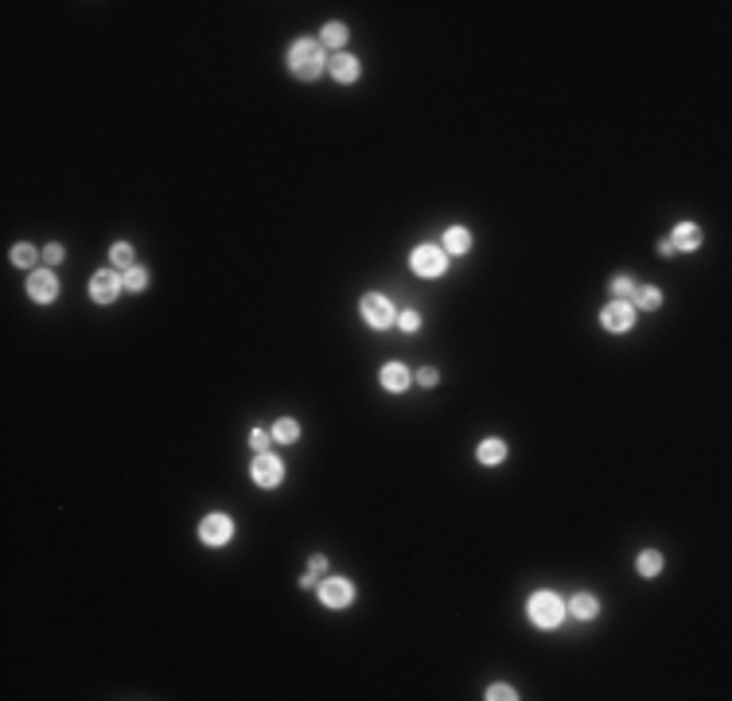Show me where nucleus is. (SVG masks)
<instances>
[{
  "label": "nucleus",
  "mask_w": 732,
  "mask_h": 701,
  "mask_svg": "<svg viewBox=\"0 0 732 701\" xmlns=\"http://www.w3.org/2000/svg\"><path fill=\"white\" fill-rule=\"evenodd\" d=\"M273 437H277L281 444H293V440L300 437V425H296L293 417H285V421H277V425H273Z\"/></svg>",
  "instance_id": "19"
},
{
  "label": "nucleus",
  "mask_w": 732,
  "mask_h": 701,
  "mask_svg": "<svg viewBox=\"0 0 732 701\" xmlns=\"http://www.w3.org/2000/svg\"><path fill=\"white\" fill-rule=\"evenodd\" d=\"M397 323H402V331H417V328H421V316L413 312V308H405V312L397 316Z\"/></svg>",
  "instance_id": "25"
},
{
  "label": "nucleus",
  "mask_w": 732,
  "mask_h": 701,
  "mask_svg": "<svg viewBox=\"0 0 732 701\" xmlns=\"http://www.w3.org/2000/svg\"><path fill=\"white\" fill-rule=\"evenodd\" d=\"M596 612H600V604H596V596H589V592L569 600V616H577V619H592Z\"/></svg>",
  "instance_id": "14"
},
{
  "label": "nucleus",
  "mask_w": 732,
  "mask_h": 701,
  "mask_svg": "<svg viewBox=\"0 0 732 701\" xmlns=\"http://www.w3.org/2000/svg\"><path fill=\"white\" fill-rule=\"evenodd\" d=\"M359 312H362V320L371 323V328H390V323L397 320L394 316V304H390L386 296H378V292H371V296H362V304H359Z\"/></svg>",
  "instance_id": "4"
},
{
  "label": "nucleus",
  "mask_w": 732,
  "mask_h": 701,
  "mask_svg": "<svg viewBox=\"0 0 732 701\" xmlns=\"http://www.w3.org/2000/svg\"><path fill=\"white\" fill-rule=\"evenodd\" d=\"M250 444L257 448V452H265V448H269V432H265V429H253L250 432Z\"/></svg>",
  "instance_id": "27"
},
{
  "label": "nucleus",
  "mask_w": 732,
  "mask_h": 701,
  "mask_svg": "<svg viewBox=\"0 0 732 701\" xmlns=\"http://www.w3.org/2000/svg\"><path fill=\"white\" fill-rule=\"evenodd\" d=\"M199 538L207 541V546H226L230 538H234V522H230V515H207L199 526Z\"/></svg>",
  "instance_id": "5"
},
{
  "label": "nucleus",
  "mask_w": 732,
  "mask_h": 701,
  "mask_svg": "<svg viewBox=\"0 0 732 701\" xmlns=\"http://www.w3.org/2000/svg\"><path fill=\"white\" fill-rule=\"evenodd\" d=\"M670 245H674V250H698V245H701V230H698V222H678V226H674Z\"/></svg>",
  "instance_id": "11"
},
{
  "label": "nucleus",
  "mask_w": 732,
  "mask_h": 701,
  "mask_svg": "<svg viewBox=\"0 0 732 701\" xmlns=\"http://www.w3.org/2000/svg\"><path fill=\"white\" fill-rule=\"evenodd\" d=\"M511 697H518V693H514L511 686H503V682H499V686H491V690H487V701H511Z\"/></svg>",
  "instance_id": "26"
},
{
  "label": "nucleus",
  "mask_w": 732,
  "mask_h": 701,
  "mask_svg": "<svg viewBox=\"0 0 732 701\" xmlns=\"http://www.w3.org/2000/svg\"><path fill=\"white\" fill-rule=\"evenodd\" d=\"M117 288H125V281H117V273H113V269L94 273V281H90V296L98 300V304H110L113 296H117Z\"/></svg>",
  "instance_id": "10"
},
{
  "label": "nucleus",
  "mask_w": 732,
  "mask_h": 701,
  "mask_svg": "<svg viewBox=\"0 0 732 701\" xmlns=\"http://www.w3.org/2000/svg\"><path fill=\"white\" fill-rule=\"evenodd\" d=\"M530 619L538 627H557L565 619V604L553 596V592H534L530 596Z\"/></svg>",
  "instance_id": "3"
},
{
  "label": "nucleus",
  "mask_w": 732,
  "mask_h": 701,
  "mask_svg": "<svg viewBox=\"0 0 732 701\" xmlns=\"http://www.w3.org/2000/svg\"><path fill=\"white\" fill-rule=\"evenodd\" d=\"M631 292H635V281L631 277H612V296H615V300H627Z\"/></svg>",
  "instance_id": "24"
},
{
  "label": "nucleus",
  "mask_w": 732,
  "mask_h": 701,
  "mask_svg": "<svg viewBox=\"0 0 732 701\" xmlns=\"http://www.w3.org/2000/svg\"><path fill=\"white\" fill-rule=\"evenodd\" d=\"M110 257H113V265H117V269H133V245H129V242H117L110 250Z\"/></svg>",
  "instance_id": "20"
},
{
  "label": "nucleus",
  "mask_w": 732,
  "mask_h": 701,
  "mask_svg": "<svg viewBox=\"0 0 732 701\" xmlns=\"http://www.w3.org/2000/svg\"><path fill=\"white\" fill-rule=\"evenodd\" d=\"M27 292H32V300H39V304H51V300L59 296V281H55L51 269H35L32 281H27Z\"/></svg>",
  "instance_id": "8"
},
{
  "label": "nucleus",
  "mask_w": 732,
  "mask_h": 701,
  "mask_svg": "<svg viewBox=\"0 0 732 701\" xmlns=\"http://www.w3.org/2000/svg\"><path fill=\"white\" fill-rule=\"evenodd\" d=\"M409 265H413V273H417V277H440V273L448 269L444 245H417V250H413V257H409Z\"/></svg>",
  "instance_id": "2"
},
{
  "label": "nucleus",
  "mask_w": 732,
  "mask_h": 701,
  "mask_svg": "<svg viewBox=\"0 0 732 701\" xmlns=\"http://www.w3.org/2000/svg\"><path fill=\"white\" fill-rule=\"evenodd\" d=\"M323 569H328V561H323V553H316V558H312V577H320Z\"/></svg>",
  "instance_id": "30"
},
{
  "label": "nucleus",
  "mask_w": 732,
  "mask_h": 701,
  "mask_svg": "<svg viewBox=\"0 0 732 701\" xmlns=\"http://www.w3.org/2000/svg\"><path fill=\"white\" fill-rule=\"evenodd\" d=\"M475 456H480V464H487V468H491V464H503L506 444H503V440H495V437H487V440L480 444V452H475Z\"/></svg>",
  "instance_id": "15"
},
{
  "label": "nucleus",
  "mask_w": 732,
  "mask_h": 701,
  "mask_svg": "<svg viewBox=\"0 0 732 701\" xmlns=\"http://www.w3.org/2000/svg\"><path fill=\"white\" fill-rule=\"evenodd\" d=\"M468 245H472V234L463 226H452L444 234V254H468Z\"/></svg>",
  "instance_id": "16"
},
{
  "label": "nucleus",
  "mask_w": 732,
  "mask_h": 701,
  "mask_svg": "<svg viewBox=\"0 0 732 701\" xmlns=\"http://www.w3.org/2000/svg\"><path fill=\"white\" fill-rule=\"evenodd\" d=\"M662 304V292L658 288H650V285H635V304L631 308H643V312H655V308Z\"/></svg>",
  "instance_id": "17"
},
{
  "label": "nucleus",
  "mask_w": 732,
  "mask_h": 701,
  "mask_svg": "<svg viewBox=\"0 0 732 701\" xmlns=\"http://www.w3.org/2000/svg\"><path fill=\"white\" fill-rule=\"evenodd\" d=\"M253 480L261 483V487H277L281 483V475H285V464H281L273 452H257V460H253Z\"/></svg>",
  "instance_id": "6"
},
{
  "label": "nucleus",
  "mask_w": 732,
  "mask_h": 701,
  "mask_svg": "<svg viewBox=\"0 0 732 701\" xmlns=\"http://www.w3.org/2000/svg\"><path fill=\"white\" fill-rule=\"evenodd\" d=\"M351 596H354V589H351V581H343V577H331V581L320 584V600L328 608H347Z\"/></svg>",
  "instance_id": "9"
},
{
  "label": "nucleus",
  "mask_w": 732,
  "mask_h": 701,
  "mask_svg": "<svg viewBox=\"0 0 732 701\" xmlns=\"http://www.w3.org/2000/svg\"><path fill=\"white\" fill-rule=\"evenodd\" d=\"M288 67H293L296 78H316L328 70V59H323V47L316 39H296L293 47H288Z\"/></svg>",
  "instance_id": "1"
},
{
  "label": "nucleus",
  "mask_w": 732,
  "mask_h": 701,
  "mask_svg": "<svg viewBox=\"0 0 732 701\" xmlns=\"http://www.w3.org/2000/svg\"><path fill=\"white\" fill-rule=\"evenodd\" d=\"M328 70L335 75V82H354V78H359V59H354V55H335V59L328 63Z\"/></svg>",
  "instance_id": "12"
},
{
  "label": "nucleus",
  "mask_w": 732,
  "mask_h": 701,
  "mask_svg": "<svg viewBox=\"0 0 732 701\" xmlns=\"http://www.w3.org/2000/svg\"><path fill=\"white\" fill-rule=\"evenodd\" d=\"M382 386L394 390V394H397V390H405V386H409V371H405L402 363H386V366H382Z\"/></svg>",
  "instance_id": "13"
},
{
  "label": "nucleus",
  "mask_w": 732,
  "mask_h": 701,
  "mask_svg": "<svg viewBox=\"0 0 732 701\" xmlns=\"http://www.w3.org/2000/svg\"><path fill=\"white\" fill-rule=\"evenodd\" d=\"M437 378H440V374L432 371V366H425V371H417V382H421V386H437Z\"/></svg>",
  "instance_id": "29"
},
{
  "label": "nucleus",
  "mask_w": 732,
  "mask_h": 701,
  "mask_svg": "<svg viewBox=\"0 0 732 701\" xmlns=\"http://www.w3.org/2000/svg\"><path fill=\"white\" fill-rule=\"evenodd\" d=\"M639 573L643 577H658V573H662V553H658V549H643V553H639Z\"/></svg>",
  "instance_id": "18"
},
{
  "label": "nucleus",
  "mask_w": 732,
  "mask_h": 701,
  "mask_svg": "<svg viewBox=\"0 0 732 701\" xmlns=\"http://www.w3.org/2000/svg\"><path fill=\"white\" fill-rule=\"evenodd\" d=\"M144 285H148V273H144L141 265L125 269V288H129V292H144Z\"/></svg>",
  "instance_id": "21"
},
{
  "label": "nucleus",
  "mask_w": 732,
  "mask_h": 701,
  "mask_svg": "<svg viewBox=\"0 0 732 701\" xmlns=\"http://www.w3.org/2000/svg\"><path fill=\"white\" fill-rule=\"evenodd\" d=\"M320 39L328 43V47H343V43H347V27H343V24H328Z\"/></svg>",
  "instance_id": "22"
},
{
  "label": "nucleus",
  "mask_w": 732,
  "mask_h": 701,
  "mask_svg": "<svg viewBox=\"0 0 732 701\" xmlns=\"http://www.w3.org/2000/svg\"><path fill=\"white\" fill-rule=\"evenodd\" d=\"M43 262H51V265H59V262H63V245H59V242H51L47 250H43Z\"/></svg>",
  "instance_id": "28"
},
{
  "label": "nucleus",
  "mask_w": 732,
  "mask_h": 701,
  "mask_svg": "<svg viewBox=\"0 0 732 701\" xmlns=\"http://www.w3.org/2000/svg\"><path fill=\"white\" fill-rule=\"evenodd\" d=\"M35 257H39V254H35V250H32L27 242H20L16 250H12V262H16L20 269H24V265H35Z\"/></svg>",
  "instance_id": "23"
},
{
  "label": "nucleus",
  "mask_w": 732,
  "mask_h": 701,
  "mask_svg": "<svg viewBox=\"0 0 732 701\" xmlns=\"http://www.w3.org/2000/svg\"><path fill=\"white\" fill-rule=\"evenodd\" d=\"M658 254H662V257H670V254H674V245H670V238H662V242H658Z\"/></svg>",
  "instance_id": "31"
},
{
  "label": "nucleus",
  "mask_w": 732,
  "mask_h": 701,
  "mask_svg": "<svg viewBox=\"0 0 732 701\" xmlns=\"http://www.w3.org/2000/svg\"><path fill=\"white\" fill-rule=\"evenodd\" d=\"M600 323H604L608 331H627L635 323V308L627 304V300H612V304L600 312Z\"/></svg>",
  "instance_id": "7"
}]
</instances>
